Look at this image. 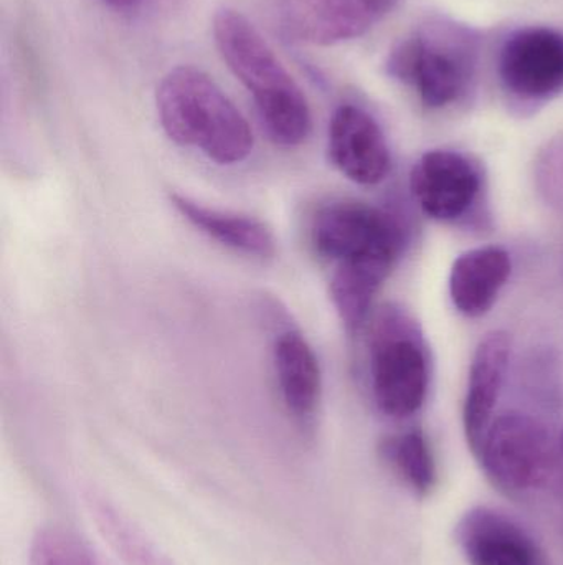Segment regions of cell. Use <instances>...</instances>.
<instances>
[{
	"label": "cell",
	"mask_w": 563,
	"mask_h": 565,
	"mask_svg": "<svg viewBox=\"0 0 563 565\" xmlns=\"http://www.w3.org/2000/svg\"><path fill=\"white\" fill-rule=\"evenodd\" d=\"M214 36L221 58L253 96L271 141L283 148L303 145L313 129L310 103L257 26L237 10L220 9Z\"/></svg>",
	"instance_id": "obj_1"
},
{
	"label": "cell",
	"mask_w": 563,
	"mask_h": 565,
	"mask_svg": "<svg viewBox=\"0 0 563 565\" xmlns=\"http://www.w3.org/2000/svg\"><path fill=\"white\" fill-rule=\"evenodd\" d=\"M159 121L175 145L194 148L220 166L243 162L253 131L220 86L195 66H177L159 83Z\"/></svg>",
	"instance_id": "obj_2"
},
{
	"label": "cell",
	"mask_w": 563,
	"mask_h": 565,
	"mask_svg": "<svg viewBox=\"0 0 563 565\" xmlns=\"http://www.w3.org/2000/svg\"><path fill=\"white\" fill-rule=\"evenodd\" d=\"M370 387L382 414L407 418L425 404L430 362L416 322L396 305L377 311L370 326Z\"/></svg>",
	"instance_id": "obj_3"
},
{
	"label": "cell",
	"mask_w": 563,
	"mask_h": 565,
	"mask_svg": "<svg viewBox=\"0 0 563 565\" xmlns=\"http://www.w3.org/2000/svg\"><path fill=\"white\" fill-rule=\"evenodd\" d=\"M559 438L538 418L508 412L491 422L478 450L483 470L502 493H534L555 480Z\"/></svg>",
	"instance_id": "obj_4"
},
{
	"label": "cell",
	"mask_w": 563,
	"mask_h": 565,
	"mask_svg": "<svg viewBox=\"0 0 563 565\" xmlns=\"http://www.w3.org/2000/svg\"><path fill=\"white\" fill-rule=\"evenodd\" d=\"M314 252L336 265L362 260L397 264L405 231L386 209L357 201H334L317 209L310 227Z\"/></svg>",
	"instance_id": "obj_5"
},
{
	"label": "cell",
	"mask_w": 563,
	"mask_h": 565,
	"mask_svg": "<svg viewBox=\"0 0 563 565\" xmlns=\"http://www.w3.org/2000/svg\"><path fill=\"white\" fill-rule=\"evenodd\" d=\"M472 70V50L458 36H412L389 60V72L412 83L429 108L455 103L465 93Z\"/></svg>",
	"instance_id": "obj_6"
},
{
	"label": "cell",
	"mask_w": 563,
	"mask_h": 565,
	"mask_svg": "<svg viewBox=\"0 0 563 565\" xmlns=\"http://www.w3.org/2000/svg\"><path fill=\"white\" fill-rule=\"evenodd\" d=\"M412 192L433 221L465 217L481 192V174L466 156L446 149L425 152L412 171Z\"/></svg>",
	"instance_id": "obj_7"
},
{
	"label": "cell",
	"mask_w": 563,
	"mask_h": 565,
	"mask_svg": "<svg viewBox=\"0 0 563 565\" xmlns=\"http://www.w3.org/2000/svg\"><path fill=\"white\" fill-rule=\"evenodd\" d=\"M327 152L334 168L360 185L380 184L392 166L379 122L353 105L340 106L331 118Z\"/></svg>",
	"instance_id": "obj_8"
},
{
	"label": "cell",
	"mask_w": 563,
	"mask_h": 565,
	"mask_svg": "<svg viewBox=\"0 0 563 565\" xmlns=\"http://www.w3.org/2000/svg\"><path fill=\"white\" fill-rule=\"evenodd\" d=\"M499 73L509 92L526 99L549 98L563 89V33L526 29L506 42Z\"/></svg>",
	"instance_id": "obj_9"
},
{
	"label": "cell",
	"mask_w": 563,
	"mask_h": 565,
	"mask_svg": "<svg viewBox=\"0 0 563 565\" xmlns=\"http://www.w3.org/2000/svg\"><path fill=\"white\" fill-rule=\"evenodd\" d=\"M271 12L288 39L314 45L357 39L377 20L364 0H271Z\"/></svg>",
	"instance_id": "obj_10"
},
{
	"label": "cell",
	"mask_w": 563,
	"mask_h": 565,
	"mask_svg": "<svg viewBox=\"0 0 563 565\" xmlns=\"http://www.w3.org/2000/svg\"><path fill=\"white\" fill-rule=\"evenodd\" d=\"M458 536L472 565H545L534 537L491 508L469 511L459 523Z\"/></svg>",
	"instance_id": "obj_11"
},
{
	"label": "cell",
	"mask_w": 563,
	"mask_h": 565,
	"mask_svg": "<svg viewBox=\"0 0 563 565\" xmlns=\"http://www.w3.org/2000/svg\"><path fill=\"white\" fill-rule=\"evenodd\" d=\"M509 358L511 339L502 331L489 332L473 354L463 405V425L466 440L475 455L495 420L492 415L505 384Z\"/></svg>",
	"instance_id": "obj_12"
},
{
	"label": "cell",
	"mask_w": 563,
	"mask_h": 565,
	"mask_svg": "<svg viewBox=\"0 0 563 565\" xmlns=\"http://www.w3.org/2000/svg\"><path fill=\"white\" fill-rule=\"evenodd\" d=\"M273 365L288 412L301 424L313 420L323 394V374L316 352L300 331L286 329L277 335Z\"/></svg>",
	"instance_id": "obj_13"
},
{
	"label": "cell",
	"mask_w": 563,
	"mask_h": 565,
	"mask_svg": "<svg viewBox=\"0 0 563 565\" xmlns=\"http://www.w3.org/2000/svg\"><path fill=\"white\" fill-rule=\"evenodd\" d=\"M508 250L496 245L473 248L456 258L450 271V298L468 318L485 316L511 277Z\"/></svg>",
	"instance_id": "obj_14"
},
{
	"label": "cell",
	"mask_w": 563,
	"mask_h": 565,
	"mask_svg": "<svg viewBox=\"0 0 563 565\" xmlns=\"http://www.w3.org/2000/svg\"><path fill=\"white\" fill-rule=\"evenodd\" d=\"M171 204L198 232L237 254L261 260L277 254L273 234L258 218L208 207L178 192L171 194Z\"/></svg>",
	"instance_id": "obj_15"
},
{
	"label": "cell",
	"mask_w": 563,
	"mask_h": 565,
	"mask_svg": "<svg viewBox=\"0 0 563 565\" xmlns=\"http://www.w3.org/2000/svg\"><path fill=\"white\" fill-rule=\"evenodd\" d=\"M89 513L116 556L126 565H177L131 518L102 494L86 497Z\"/></svg>",
	"instance_id": "obj_16"
},
{
	"label": "cell",
	"mask_w": 563,
	"mask_h": 565,
	"mask_svg": "<svg viewBox=\"0 0 563 565\" xmlns=\"http://www.w3.org/2000/svg\"><path fill=\"white\" fill-rule=\"evenodd\" d=\"M383 460L416 494L425 497L436 484V463L429 438L409 430L386 438L380 445Z\"/></svg>",
	"instance_id": "obj_17"
},
{
	"label": "cell",
	"mask_w": 563,
	"mask_h": 565,
	"mask_svg": "<svg viewBox=\"0 0 563 565\" xmlns=\"http://www.w3.org/2000/svg\"><path fill=\"white\" fill-rule=\"evenodd\" d=\"M29 565H105L95 551L72 531L58 526L36 531Z\"/></svg>",
	"instance_id": "obj_18"
},
{
	"label": "cell",
	"mask_w": 563,
	"mask_h": 565,
	"mask_svg": "<svg viewBox=\"0 0 563 565\" xmlns=\"http://www.w3.org/2000/svg\"><path fill=\"white\" fill-rule=\"evenodd\" d=\"M397 0H364L367 9L372 12V15L376 17L377 20L380 17L386 15L393 6H396Z\"/></svg>",
	"instance_id": "obj_19"
},
{
	"label": "cell",
	"mask_w": 563,
	"mask_h": 565,
	"mask_svg": "<svg viewBox=\"0 0 563 565\" xmlns=\"http://www.w3.org/2000/svg\"><path fill=\"white\" fill-rule=\"evenodd\" d=\"M554 481L557 483V491H563V434L559 437L557 473Z\"/></svg>",
	"instance_id": "obj_20"
},
{
	"label": "cell",
	"mask_w": 563,
	"mask_h": 565,
	"mask_svg": "<svg viewBox=\"0 0 563 565\" xmlns=\"http://www.w3.org/2000/svg\"><path fill=\"white\" fill-rule=\"evenodd\" d=\"M108 6L115 7V9L128 10L138 7L142 0H102Z\"/></svg>",
	"instance_id": "obj_21"
}]
</instances>
